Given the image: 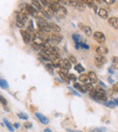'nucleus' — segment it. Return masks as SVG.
<instances>
[{
  "label": "nucleus",
  "mask_w": 118,
  "mask_h": 132,
  "mask_svg": "<svg viewBox=\"0 0 118 132\" xmlns=\"http://www.w3.org/2000/svg\"><path fill=\"white\" fill-rule=\"evenodd\" d=\"M59 66L62 68H65L70 70L71 69V62L68 59H60L59 61Z\"/></svg>",
  "instance_id": "39448f33"
},
{
  "label": "nucleus",
  "mask_w": 118,
  "mask_h": 132,
  "mask_svg": "<svg viewBox=\"0 0 118 132\" xmlns=\"http://www.w3.org/2000/svg\"><path fill=\"white\" fill-rule=\"evenodd\" d=\"M106 129L105 127H98V128H94V129H90L89 132H105Z\"/></svg>",
  "instance_id": "393cba45"
},
{
  "label": "nucleus",
  "mask_w": 118,
  "mask_h": 132,
  "mask_svg": "<svg viewBox=\"0 0 118 132\" xmlns=\"http://www.w3.org/2000/svg\"><path fill=\"white\" fill-rule=\"evenodd\" d=\"M49 26L51 27L52 31H54V33H59L61 31V28L60 26H58L57 25H55L54 23H49Z\"/></svg>",
  "instance_id": "6ab92c4d"
},
{
  "label": "nucleus",
  "mask_w": 118,
  "mask_h": 132,
  "mask_svg": "<svg viewBox=\"0 0 118 132\" xmlns=\"http://www.w3.org/2000/svg\"><path fill=\"white\" fill-rule=\"evenodd\" d=\"M96 2H98L99 4H101V3L103 2V1H104V0H96Z\"/></svg>",
  "instance_id": "bf43d9fd"
},
{
  "label": "nucleus",
  "mask_w": 118,
  "mask_h": 132,
  "mask_svg": "<svg viewBox=\"0 0 118 132\" xmlns=\"http://www.w3.org/2000/svg\"><path fill=\"white\" fill-rule=\"evenodd\" d=\"M21 35H22V37H23V40H24V42L26 43V44H29L30 41H31V39H32V35L28 33L26 30H21Z\"/></svg>",
  "instance_id": "7ed1b4c3"
},
{
  "label": "nucleus",
  "mask_w": 118,
  "mask_h": 132,
  "mask_svg": "<svg viewBox=\"0 0 118 132\" xmlns=\"http://www.w3.org/2000/svg\"><path fill=\"white\" fill-rule=\"evenodd\" d=\"M40 1H41V3L43 4L44 6H46V5H47V4H48L47 0H40Z\"/></svg>",
  "instance_id": "603ef678"
},
{
  "label": "nucleus",
  "mask_w": 118,
  "mask_h": 132,
  "mask_svg": "<svg viewBox=\"0 0 118 132\" xmlns=\"http://www.w3.org/2000/svg\"><path fill=\"white\" fill-rule=\"evenodd\" d=\"M93 36H94V39H95V40H96V41L98 43V44H105V35H104L102 32H98V31H97V32L94 33Z\"/></svg>",
  "instance_id": "f257e3e1"
},
{
  "label": "nucleus",
  "mask_w": 118,
  "mask_h": 132,
  "mask_svg": "<svg viewBox=\"0 0 118 132\" xmlns=\"http://www.w3.org/2000/svg\"><path fill=\"white\" fill-rule=\"evenodd\" d=\"M14 128H15V129H19L20 124L19 123H15V124H14Z\"/></svg>",
  "instance_id": "8fccbe9b"
},
{
  "label": "nucleus",
  "mask_w": 118,
  "mask_h": 132,
  "mask_svg": "<svg viewBox=\"0 0 118 132\" xmlns=\"http://www.w3.org/2000/svg\"><path fill=\"white\" fill-rule=\"evenodd\" d=\"M24 126H25V128H26V129H31L33 125L30 122H26V123H25V125Z\"/></svg>",
  "instance_id": "49530a36"
},
{
  "label": "nucleus",
  "mask_w": 118,
  "mask_h": 132,
  "mask_svg": "<svg viewBox=\"0 0 118 132\" xmlns=\"http://www.w3.org/2000/svg\"><path fill=\"white\" fill-rule=\"evenodd\" d=\"M0 99H1V102H2V104L6 106V105H7V100H6V99H5V98L2 96V95L0 96Z\"/></svg>",
  "instance_id": "a18cd8bd"
},
{
  "label": "nucleus",
  "mask_w": 118,
  "mask_h": 132,
  "mask_svg": "<svg viewBox=\"0 0 118 132\" xmlns=\"http://www.w3.org/2000/svg\"><path fill=\"white\" fill-rule=\"evenodd\" d=\"M78 79H79V81L81 82H84V83H86L87 81H90L89 77H88V74H81Z\"/></svg>",
  "instance_id": "aec40b11"
},
{
  "label": "nucleus",
  "mask_w": 118,
  "mask_h": 132,
  "mask_svg": "<svg viewBox=\"0 0 118 132\" xmlns=\"http://www.w3.org/2000/svg\"><path fill=\"white\" fill-rule=\"evenodd\" d=\"M97 14H98V16L101 17V18H104V19H107L108 18V13H107V11L105 9H104V8H100V9L98 10V12H97Z\"/></svg>",
  "instance_id": "ddd939ff"
},
{
  "label": "nucleus",
  "mask_w": 118,
  "mask_h": 132,
  "mask_svg": "<svg viewBox=\"0 0 118 132\" xmlns=\"http://www.w3.org/2000/svg\"><path fill=\"white\" fill-rule=\"evenodd\" d=\"M106 4H109V5H111V4H114L115 2V0H104Z\"/></svg>",
  "instance_id": "09e8293b"
},
{
  "label": "nucleus",
  "mask_w": 118,
  "mask_h": 132,
  "mask_svg": "<svg viewBox=\"0 0 118 132\" xmlns=\"http://www.w3.org/2000/svg\"><path fill=\"white\" fill-rule=\"evenodd\" d=\"M17 116H18V118H19V119H24V120H26V119H28V115H27L26 113H24V112L17 113Z\"/></svg>",
  "instance_id": "2f4dec72"
},
{
  "label": "nucleus",
  "mask_w": 118,
  "mask_h": 132,
  "mask_svg": "<svg viewBox=\"0 0 118 132\" xmlns=\"http://www.w3.org/2000/svg\"><path fill=\"white\" fill-rule=\"evenodd\" d=\"M32 40H33V43H35V44H37L41 45L43 43L45 42L43 39L40 37V35H36V34H34L32 36Z\"/></svg>",
  "instance_id": "9b49d317"
},
{
  "label": "nucleus",
  "mask_w": 118,
  "mask_h": 132,
  "mask_svg": "<svg viewBox=\"0 0 118 132\" xmlns=\"http://www.w3.org/2000/svg\"><path fill=\"white\" fill-rule=\"evenodd\" d=\"M87 74H88V77H89V80L90 81H91V83H96V82H97L98 79H97V76H96V72L90 71Z\"/></svg>",
  "instance_id": "f8f14e48"
},
{
  "label": "nucleus",
  "mask_w": 118,
  "mask_h": 132,
  "mask_svg": "<svg viewBox=\"0 0 118 132\" xmlns=\"http://www.w3.org/2000/svg\"><path fill=\"white\" fill-rule=\"evenodd\" d=\"M113 90H115V91L118 92V82L114 84V86H113Z\"/></svg>",
  "instance_id": "de8ad7c7"
},
{
  "label": "nucleus",
  "mask_w": 118,
  "mask_h": 132,
  "mask_svg": "<svg viewBox=\"0 0 118 132\" xmlns=\"http://www.w3.org/2000/svg\"><path fill=\"white\" fill-rule=\"evenodd\" d=\"M75 70L77 71V72H79V73H82L84 71H85V68L82 66L81 63H76L75 66Z\"/></svg>",
  "instance_id": "a878e982"
},
{
  "label": "nucleus",
  "mask_w": 118,
  "mask_h": 132,
  "mask_svg": "<svg viewBox=\"0 0 118 132\" xmlns=\"http://www.w3.org/2000/svg\"><path fill=\"white\" fill-rule=\"evenodd\" d=\"M108 81H109V83H113V82H114V80H113V79H112L111 77H109L108 78Z\"/></svg>",
  "instance_id": "6e6d98bb"
},
{
  "label": "nucleus",
  "mask_w": 118,
  "mask_h": 132,
  "mask_svg": "<svg viewBox=\"0 0 118 132\" xmlns=\"http://www.w3.org/2000/svg\"><path fill=\"white\" fill-rule=\"evenodd\" d=\"M96 53H97V54H106L107 53H108V49H107V47H105V45H100V46H98L97 48H96Z\"/></svg>",
  "instance_id": "9d476101"
},
{
  "label": "nucleus",
  "mask_w": 118,
  "mask_h": 132,
  "mask_svg": "<svg viewBox=\"0 0 118 132\" xmlns=\"http://www.w3.org/2000/svg\"><path fill=\"white\" fill-rule=\"evenodd\" d=\"M51 47H52L51 44H50L48 42H44L41 45H40V50H41V51H44V52H47Z\"/></svg>",
  "instance_id": "dca6fc26"
},
{
  "label": "nucleus",
  "mask_w": 118,
  "mask_h": 132,
  "mask_svg": "<svg viewBox=\"0 0 118 132\" xmlns=\"http://www.w3.org/2000/svg\"><path fill=\"white\" fill-rule=\"evenodd\" d=\"M55 13H56V16H57L58 18H64V17H65V16H66L67 11L66 9L64 8V7H63L62 5H60V7H58L57 11H56Z\"/></svg>",
  "instance_id": "20e7f679"
},
{
  "label": "nucleus",
  "mask_w": 118,
  "mask_h": 132,
  "mask_svg": "<svg viewBox=\"0 0 118 132\" xmlns=\"http://www.w3.org/2000/svg\"><path fill=\"white\" fill-rule=\"evenodd\" d=\"M68 60L71 62V63H75V64H76V59H75V57L74 55H69Z\"/></svg>",
  "instance_id": "58836bf2"
},
{
  "label": "nucleus",
  "mask_w": 118,
  "mask_h": 132,
  "mask_svg": "<svg viewBox=\"0 0 118 132\" xmlns=\"http://www.w3.org/2000/svg\"><path fill=\"white\" fill-rule=\"evenodd\" d=\"M69 90H71V92H72V93H73L74 95H75V96H77V97H81V95H80L79 92H77L76 90H75L74 88H70V87H69Z\"/></svg>",
  "instance_id": "ea45409f"
},
{
  "label": "nucleus",
  "mask_w": 118,
  "mask_h": 132,
  "mask_svg": "<svg viewBox=\"0 0 118 132\" xmlns=\"http://www.w3.org/2000/svg\"><path fill=\"white\" fill-rule=\"evenodd\" d=\"M25 23L26 22H24L23 20H20V19H16V26H18L19 28H23V27L25 26Z\"/></svg>",
  "instance_id": "473e14b6"
},
{
  "label": "nucleus",
  "mask_w": 118,
  "mask_h": 132,
  "mask_svg": "<svg viewBox=\"0 0 118 132\" xmlns=\"http://www.w3.org/2000/svg\"><path fill=\"white\" fill-rule=\"evenodd\" d=\"M95 59H96V60H98L99 62H103V63H105L106 62V59L104 57V55L102 54H97L96 55V57H95Z\"/></svg>",
  "instance_id": "cd10ccee"
},
{
  "label": "nucleus",
  "mask_w": 118,
  "mask_h": 132,
  "mask_svg": "<svg viewBox=\"0 0 118 132\" xmlns=\"http://www.w3.org/2000/svg\"><path fill=\"white\" fill-rule=\"evenodd\" d=\"M105 106L106 107H109V108H111V109H114L116 105H115V103L114 102V101H106V102H105Z\"/></svg>",
  "instance_id": "72a5a7b5"
},
{
  "label": "nucleus",
  "mask_w": 118,
  "mask_h": 132,
  "mask_svg": "<svg viewBox=\"0 0 118 132\" xmlns=\"http://www.w3.org/2000/svg\"><path fill=\"white\" fill-rule=\"evenodd\" d=\"M95 64H96V67H99L101 68L104 65V63L103 62H99L98 60H96V59H95Z\"/></svg>",
  "instance_id": "a19ab883"
},
{
  "label": "nucleus",
  "mask_w": 118,
  "mask_h": 132,
  "mask_svg": "<svg viewBox=\"0 0 118 132\" xmlns=\"http://www.w3.org/2000/svg\"><path fill=\"white\" fill-rule=\"evenodd\" d=\"M35 116L37 117V119L41 121L42 124H44V125H47L48 123H49V119H47V117H45V115H43L42 113L35 112Z\"/></svg>",
  "instance_id": "6e6552de"
},
{
  "label": "nucleus",
  "mask_w": 118,
  "mask_h": 132,
  "mask_svg": "<svg viewBox=\"0 0 118 132\" xmlns=\"http://www.w3.org/2000/svg\"><path fill=\"white\" fill-rule=\"evenodd\" d=\"M76 8L80 11H84L86 8V4L84 2L83 0H77Z\"/></svg>",
  "instance_id": "4468645a"
},
{
  "label": "nucleus",
  "mask_w": 118,
  "mask_h": 132,
  "mask_svg": "<svg viewBox=\"0 0 118 132\" xmlns=\"http://www.w3.org/2000/svg\"><path fill=\"white\" fill-rule=\"evenodd\" d=\"M46 53H52V54L59 55V49H58L57 47H55V46H52L51 48L49 49Z\"/></svg>",
  "instance_id": "412c9836"
},
{
  "label": "nucleus",
  "mask_w": 118,
  "mask_h": 132,
  "mask_svg": "<svg viewBox=\"0 0 118 132\" xmlns=\"http://www.w3.org/2000/svg\"><path fill=\"white\" fill-rule=\"evenodd\" d=\"M42 11H43V13L45 14V16H48V17H51V16H53V15H54V11H53L50 7H48L47 5H46V6H44V7H43V10H42Z\"/></svg>",
  "instance_id": "1a4fd4ad"
},
{
  "label": "nucleus",
  "mask_w": 118,
  "mask_h": 132,
  "mask_svg": "<svg viewBox=\"0 0 118 132\" xmlns=\"http://www.w3.org/2000/svg\"><path fill=\"white\" fill-rule=\"evenodd\" d=\"M98 82H99V84H100V85H101V86H102V87H104V88H106V86H105V83H103V82H102V81H99Z\"/></svg>",
  "instance_id": "5fc2aeb1"
},
{
  "label": "nucleus",
  "mask_w": 118,
  "mask_h": 132,
  "mask_svg": "<svg viewBox=\"0 0 118 132\" xmlns=\"http://www.w3.org/2000/svg\"><path fill=\"white\" fill-rule=\"evenodd\" d=\"M66 131L67 132H82V131H79V130H73V129H67Z\"/></svg>",
  "instance_id": "864d4df0"
},
{
  "label": "nucleus",
  "mask_w": 118,
  "mask_h": 132,
  "mask_svg": "<svg viewBox=\"0 0 118 132\" xmlns=\"http://www.w3.org/2000/svg\"><path fill=\"white\" fill-rule=\"evenodd\" d=\"M31 48L35 50V51H38L40 50V45L37 44H35V43H33L32 44H31Z\"/></svg>",
  "instance_id": "4c0bfd02"
},
{
  "label": "nucleus",
  "mask_w": 118,
  "mask_h": 132,
  "mask_svg": "<svg viewBox=\"0 0 118 132\" xmlns=\"http://www.w3.org/2000/svg\"><path fill=\"white\" fill-rule=\"evenodd\" d=\"M44 132H52V130L50 129H45V130H44Z\"/></svg>",
  "instance_id": "4d7b16f0"
},
{
  "label": "nucleus",
  "mask_w": 118,
  "mask_h": 132,
  "mask_svg": "<svg viewBox=\"0 0 118 132\" xmlns=\"http://www.w3.org/2000/svg\"><path fill=\"white\" fill-rule=\"evenodd\" d=\"M114 102H115V105L117 106V105H118V98H117V99H115V100H114Z\"/></svg>",
  "instance_id": "13d9d810"
},
{
  "label": "nucleus",
  "mask_w": 118,
  "mask_h": 132,
  "mask_svg": "<svg viewBox=\"0 0 118 132\" xmlns=\"http://www.w3.org/2000/svg\"><path fill=\"white\" fill-rule=\"evenodd\" d=\"M45 69L47 70L48 71H50L51 73H53V69H54V66L52 63H46L45 64Z\"/></svg>",
  "instance_id": "c9c22d12"
},
{
  "label": "nucleus",
  "mask_w": 118,
  "mask_h": 132,
  "mask_svg": "<svg viewBox=\"0 0 118 132\" xmlns=\"http://www.w3.org/2000/svg\"><path fill=\"white\" fill-rule=\"evenodd\" d=\"M67 2H68V5H70L71 7H76L77 0H67Z\"/></svg>",
  "instance_id": "e433bc0d"
},
{
  "label": "nucleus",
  "mask_w": 118,
  "mask_h": 132,
  "mask_svg": "<svg viewBox=\"0 0 118 132\" xmlns=\"http://www.w3.org/2000/svg\"><path fill=\"white\" fill-rule=\"evenodd\" d=\"M85 89H86L87 91H92V90H94L95 89H94V87H93V85H92V83L91 82H86V83H85Z\"/></svg>",
  "instance_id": "c756f323"
},
{
  "label": "nucleus",
  "mask_w": 118,
  "mask_h": 132,
  "mask_svg": "<svg viewBox=\"0 0 118 132\" xmlns=\"http://www.w3.org/2000/svg\"><path fill=\"white\" fill-rule=\"evenodd\" d=\"M31 2H32L33 7H35L38 11L43 10V7H42V6H41V3H40V2H41L40 0H31Z\"/></svg>",
  "instance_id": "2eb2a0df"
},
{
  "label": "nucleus",
  "mask_w": 118,
  "mask_h": 132,
  "mask_svg": "<svg viewBox=\"0 0 118 132\" xmlns=\"http://www.w3.org/2000/svg\"><path fill=\"white\" fill-rule=\"evenodd\" d=\"M80 46H81V48L86 49V50H88V49L90 48L89 45H87V44H86V43H84V42H81V43H80Z\"/></svg>",
  "instance_id": "79ce46f5"
},
{
  "label": "nucleus",
  "mask_w": 118,
  "mask_h": 132,
  "mask_svg": "<svg viewBox=\"0 0 118 132\" xmlns=\"http://www.w3.org/2000/svg\"><path fill=\"white\" fill-rule=\"evenodd\" d=\"M108 72L110 74H114V70H113V67L108 68Z\"/></svg>",
  "instance_id": "3c124183"
},
{
  "label": "nucleus",
  "mask_w": 118,
  "mask_h": 132,
  "mask_svg": "<svg viewBox=\"0 0 118 132\" xmlns=\"http://www.w3.org/2000/svg\"><path fill=\"white\" fill-rule=\"evenodd\" d=\"M74 88L75 89V90H79L80 92H82V93H85L86 91V90L85 89V87H83L82 85H80L79 83H77V82H75L74 83Z\"/></svg>",
  "instance_id": "a211bd4d"
},
{
  "label": "nucleus",
  "mask_w": 118,
  "mask_h": 132,
  "mask_svg": "<svg viewBox=\"0 0 118 132\" xmlns=\"http://www.w3.org/2000/svg\"><path fill=\"white\" fill-rule=\"evenodd\" d=\"M59 75H60V77L62 78V80H64L65 82H67V83H69V82H70V79H69V77H68V75L62 73V72H59Z\"/></svg>",
  "instance_id": "7c9ffc66"
},
{
  "label": "nucleus",
  "mask_w": 118,
  "mask_h": 132,
  "mask_svg": "<svg viewBox=\"0 0 118 132\" xmlns=\"http://www.w3.org/2000/svg\"><path fill=\"white\" fill-rule=\"evenodd\" d=\"M72 37H73L75 44H80L81 43V36L78 34H74L73 35H72Z\"/></svg>",
  "instance_id": "bb28decb"
},
{
  "label": "nucleus",
  "mask_w": 118,
  "mask_h": 132,
  "mask_svg": "<svg viewBox=\"0 0 118 132\" xmlns=\"http://www.w3.org/2000/svg\"><path fill=\"white\" fill-rule=\"evenodd\" d=\"M59 72H62V73L64 74H66V75H68V69H65V68H62L60 67V71H59Z\"/></svg>",
  "instance_id": "37998d69"
},
{
  "label": "nucleus",
  "mask_w": 118,
  "mask_h": 132,
  "mask_svg": "<svg viewBox=\"0 0 118 132\" xmlns=\"http://www.w3.org/2000/svg\"><path fill=\"white\" fill-rule=\"evenodd\" d=\"M26 8H27V10H28L29 15H31L32 16H34V17H35V18H37L39 12L37 11V9H36L35 7H34L33 6H31V5H28V4H27Z\"/></svg>",
  "instance_id": "423d86ee"
},
{
  "label": "nucleus",
  "mask_w": 118,
  "mask_h": 132,
  "mask_svg": "<svg viewBox=\"0 0 118 132\" xmlns=\"http://www.w3.org/2000/svg\"><path fill=\"white\" fill-rule=\"evenodd\" d=\"M108 23L109 25L115 28V29H118V17H115V16H112V17H109L108 18Z\"/></svg>",
  "instance_id": "0eeeda50"
},
{
  "label": "nucleus",
  "mask_w": 118,
  "mask_h": 132,
  "mask_svg": "<svg viewBox=\"0 0 118 132\" xmlns=\"http://www.w3.org/2000/svg\"><path fill=\"white\" fill-rule=\"evenodd\" d=\"M39 56H40V58L42 59V60H44V61H50V56H49V54H48L46 52H44L42 51L39 53Z\"/></svg>",
  "instance_id": "f3484780"
},
{
  "label": "nucleus",
  "mask_w": 118,
  "mask_h": 132,
  "mask_svg": "<svg viewBox=\"0 0 118 132\" xmlns=\"http://www.w3.org/2000/svg\"><path fill=\"white\" fill-rule=\"evenodd\" d=\"M84 32L86 34L87 36H91L93 35V31H92V28L90 27V26H85L84 27Z\"/></svg>",
  "instance_id": "5701e85b"
},
{
  "label": "nucleus",
  "mask_w": 118,
  "mask_h": 132,
  "mask_svg": "<svg viewBox=\"0 0 118 132\" xmlns=\"http://www.w3.org/2000/svg\"><path fill=\"white\" fill-rule=\"evenodd\" d=\"M63 40V35H60L58 33H54L50 35V42L53 44H58Z\"/></svg>",
  "instance_id": "f03ea898"
},
{
  "label": "nucleus",
  "mask_w": 118,
  "mask_h": 132,
  "mask_svg": "<svg viewBox=\"0 0 118 132\" xmlns=\"http://www.w3.org/2000/svg\"><path fill=\"white\" fill-rule=\"evenodd\" d=\"M0 87L2 88V89H7V88H8V83H7V81H6V80L1 79V80H0Z\"/></svg>",
  "instance_id": "c85d7f7f"
},
{
  "label": "nucleus",
  "mask_w": 118,
  "mask_h": 132,
  "mask_svg": "<svg viewBox=\"0 0 118 132\" xmlns=\"http://www.w3.org/2000/svg\"><path fill=\"white\" fill-rule=\"evenodd\" d=\"M26 31L28 33H30L31 35H32L33 33H34V26H33V21L30 22V25H28L27 26V28H26Z\"/></svg>",
  "instance_id": "f704fd0d"
},
{
  "label": "nucleus",
  "mask_w": 118,
  "mask_h": 132,
  "mask_svg": "<svg viewBox=\"0 0 118 132\" xmlns=\"http://www.w3.org/2000/svg\"><path fill=\"white\" fill-rule=\"evenodd\" d=\"M4 123H5V125L7 127V129H8V130H9V131L14 132V130H15V128H14V126L11 125V124L9 123V121H8L7 119H4Z\"/></svg>",
  "instance_id": "b1692460"
},
{
  "label": "nucleus",
  "mask_w": 118,
  "mask_h": 132,
  "mask_svg": "<svg viewBox=\"0 0 118 132\" xmlns=\"http://www.w3.org/2000/svg\"><path fill=\"white\" fill-rule=\"evenodd\" d=\"M68 77H69V79H70V81H76V76L75 75H74V74L72 73H69L68 74Z\"/></svg>",
  "instance_id": "c03bdc74"
},
{
  "label": "nucleus",
  "mask_w": 118,
  "mask_h": 132,
  "mask_svg": "<svg viewBox=\"0 0 118 132\" xmlns=\"http://www.w3.org/2000/svg\"><path fill=\"white\" fill-rule=\"evenodd\" d=\"M112 67L115 68V70H118V57L114 56L112 58Z\"/></svg>",
  "instance_id": "4be33fe9"
}]
</instances>
